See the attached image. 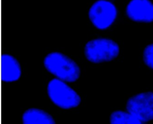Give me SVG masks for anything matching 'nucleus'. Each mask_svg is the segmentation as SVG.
Wrapping results in <instances>:
<instances>
[{
    "instance_id": "nucleus-7",
    "label": "nucleus",
    "mask_w": 153,
    "mask_h": 124,
    "mask_svg": "<svg viewBox=\"0 0 153 124\" xmlns=\"http://www.w3.org/2000/svg\"><path fill=\"white\" fill-rule=\"evenodd\" d=\"M126 12L127 17L134 22H153V4L150 0H131Z\"/></svg>"
},
{
    "instance_id": "nucleus-6",
    "label": "nucleus",
    "mask_w": 153,
    "mask_h": 124,
    "mask_svg": "<svg viewBox=\"0 0 153 124\" xmlns=\"http://www.w3.org/2000/svg\"><path fill=\"white\" fill-rule=\"evenodd\" d=\"M22 67L19 60L10 53L0 55V81L11 83L22 77Z\"/></svg>"
},
{
    "instance_id": "nucleus-8",
    "label": "nucleus",
    "mask_w": 153,
    "mask_h": 124,
    "mask_svg": "<svg viewBox=\"0 0 153 124\" xmlns=\"http://www.w3.org/2000/svg\"><path fill=\"white\" fill-rule=\"evenodd\" d=\"M23 124H54L53 116L44 110L38 108H29L22 114Z\"/></svg>"
},
{
    "instance_id": "nucleus-3",
    "label": "nucleus",
    "mask_w": 153,
    "mask_h": 124,
    "mask_svg": "<svg viewBox=\"0 0 153 124\" xmlns=\"http://www.w3.org/2000/svg\"><path fill=\"white\" fill-rule=\"evenodd\" d=\"M84 51L87 60L98 63L114 60L118 56L120 48L118 44L112 40L98 38L87 42Z\"/></svg>"
},
{
    "instance_id": "nucleus-4",
    "label": "nucleus",
    "mask_w": 153,
    "mask_h": 124,
    "mask_svg": "<svg viewBox=\"0 0 153 124\" xmlns=\"http://www.w3.org/2000/svg\"><path fill=\"white\" fill-rule=\"evenodd\" d=\"M117 16L115 5L108 0H98L90 8L88 17L97 29L103 30L110 27Z\"/></svg>"
},
{
    "instance_id": "nucleus-1",
    "label": "nucleus",
    "mask_w": 153,
    "mask_h": 124,
    "mask_svg": "<svg viewBox=\"0 0 153 124\" xmlns=\"http://www.w3.org/2000/svg\"><path fill=\"white\" fill-rule=\"evenodd\" d=\"M42 64L50 74L65 82H74L80 75L79 66L61 52H52L47 53L43 59Z\"/></svg>"
},
{
    "instance_id": "nucleus-9",
    "label": "nucleus",
    "mask_w": 153,
    "mask_h": 124,
    "mask_svg": "<svg viewBox=\"0 0 153 124\" xmlns=\"http://www.w3.org/2000/svg\"><path fill=\"white\" fill-rule=\"evenodd\" d=\"M110 122L112 124H140L142 122L128 112L115 111L110 116Z\"/></svg>"
},
{
    "instance_id": "nucleus-10",
    "label": "nucleus",
    "mask_w": 153,
    "mask_h": 124,
    "mask_svg": "<svg viewBox=\"0 0 153 124\" xmlns=\"http://www.w3.org/2000/svg\"><path fill=\"white\" fill-rule=\"evenodd\" d=\"M144 63L149 68L153 69V43L148 45L143 53Z\"/></svg>"
},
{
    "instance_id": "nucleus-5",
    "label": "nucleus",
    "mask_w": 153,
    "mask_h": 124,
    "mask_svg": "<svg viewBox=\"0 0 153 124\" xmlns=\"http://www.w3.org/2000/svg\"><path fill=\"white\" fill-rule=\"evenodd\" d=\"M127 111L142 123L153 120V92H145L130 97L126 103Z\"/></svg>"
},
{
    "instance_id": "nucleus-2",
    "label": "nucleus",
    "mask_w": 153,
    "mask_h": 124,
    "mask_svg": "<svg viewBox=\"0 0 153 124\" xmlns=\"http://www.w3.org/2000/svg\"><path fill=\"white\" fill-rule=\"evenodd\" d=\"M47 93L51 102L62 109L78 107L81 102L80 96L65 81L54 78L47 85Z\"/></svg>"
}]
</instances>
